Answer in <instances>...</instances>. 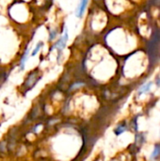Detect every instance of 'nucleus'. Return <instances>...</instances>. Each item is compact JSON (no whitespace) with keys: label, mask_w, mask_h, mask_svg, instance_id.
<instances>
[{"label":"nucleus","mask_w":160,"mask_h":161,"mask_svg":"<svg viewBox=\"0 0 160 161\" xmlns=\"http://www.w3.org/2000/svg\"><path fill=\"white\" fill-rule=\"evenodd\" d=\"M88 1L89 0H81L80 1V5L79 7L77 8V9L75 10V15L78 17V18H81L84 14V11L87 8V5H88Z\"/></svg>","instance_id":"7ed1b4c3"},{"label":"nucleus","mask_w":160,"mask_h":161,"mask_svg":"<svg viewBox=\"0 0 160 161\" xmlns=\"http://www.w3.org/2000/svg\"><path fill=\"white\" fill-rule=\"evenodd\" d=\"M42 44H43V43H42V42H40L37 44V46L35 47V49L33 50V52H32V54H31V56H32V57H34V56H36V55L38 54V52L41 50V48Z\"/></svg>","instance_id":"6e6552de"},{"label":"nucleus","mask_w":160,"mask_h":161,"mask_svg":"<svg viewBox=\"0 0 160 161\" xmlns=\"http://www.w3.org/2000/svg\"><path fill=\"white\" fill-rule=\"evenodd\" d=\"M125 130H126V125H125V124H121V125H119L115 128L114 132H115L116 135H121V134L124 133Z\"/></svg>","instance_id":"20e7f679"},{"label":"nucleus","mask_w":160,"mask_h":161,"mask_svg":"<svg viewBox=\"0 0 160 161\" xmlns=\"http://www.w3.org/2000/svg\"><path fill=\"white\" fill-rule=\"evenodd\" d=\"M160 156V144H157L156 147H155V150L151 156V158L152 159H157L158 158V157Z\"/></svg>","instance_id":"0eeeda50"},{"label":"nucleus","mask_w":160,"mask_h":161,"mask_svg":"<svg viewBox=\"0 0 160 161\" xmlns=\"http://www.w3.org/2000/svg\"><path fill=\"white\" fill-rule=\"evenodd\" d=\"M27 55H28V50H26V51L24 53V55H23V57H22V58H21V61H20V70H21V71H23V70L25 69V61H26V59H27Z\"/></svg>","instance_id":"39448f33"},{"label":"nucleus","mask_w":160,"mask_h":161,"mask_svg":"<svg viewBox=\"0 0 160 161\" xmlns=\"http://www.w3.org/2000/svg\"><path fill=\"white\" fill-rule=\"evenodd\" d=\"M67 41H68V33H67V31H65V32H64V35L61 36V37L59 38V40L52 46V49H58V60H59V58H60V54H61L62 50H63V49L65 48V46H66Z\"/></svg>","instance_id":"f03ea898"},{"label":"nucleus","mask_w":160,"mask_h":161,"mask_svg":"<svg viewBox=\"0 0 160 161\" xmlns=\"http://www.w3.org/2000/svg\"><path fill=\"white\" fill-rule=\"evenodd\" d=\"M57 34H58V30L57 29H54L52 31H50V35H49V41H53L56 37H57Z\"/></svg>","instance_id":"1a4fd4ad"},{"label":"nucleus","mask_w":160,"mask_h":161,"mask_svg":"<svg viewBox=\"0 0 160 161\" xmlns=\"http://www.w3.org/2000/svg\"><path fill=\"white\" fill-rule=\"evenodd\" d=\"M41 79V75H39V72L38 70H35L33 71L32 73H30L28 75V76L26 77L25 83H24V88L26 89V91H29L30 89H32L36 84L37 82Z\"/></svg>","instance_id":"f257e3e1"},{"label":"nucleus","mask_w":160,"mask_h":161,"mask_svg":"<svg viewBox=\"0 0 160 161\" xmlns=\"http://www.w3.org/2000/svg\"><path fill=\"white\" fill-rule=\"evenodd\" d=\"M152 84H153L152 82H149V83L143 85V86L141 88V90H140V92H139V94L141 95V94H142L143 92H148L150 91L151 87H152Z\"/></svg>","instance_id":"423d86ee"}]
</instances>
